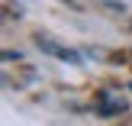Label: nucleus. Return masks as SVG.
<instances>
[{"mask_svg":"<svg viewBox=\"0 0 132 126\" xmlns=\"http://www.w3.org/2000/svg\"><path fill=\"white\" fill-rule=\"evenodd\" d=\"M36 45L45 55H55V58H61V62H68V65H81V52L68 49V45H58L55 39H48V36H36Z\"/></svg>","mask_w":132,"mask_h":126,"instance_id":"1","label":"nucleus"},{"mask_svg":"<svg viewBox=\"0 0 132 126\" xmlns=\"http://www.w3.org/2000/svg\"><path fill=\"white\" fill-rule=\"evenodd\" d=\"M126 110V100H110V91L100 94V103H97V113L103 116H113V113H122Z\"/></svg>","mask_w":132,"mask_h":126,"instance_id":"2","label":"nucleus"},{"mask_svg":"<svg viewBox=\"0 0 132 126\" xmlns=\"http://www.w3.org/2000/svg\"><path fill=\"white\" fill-rule=\"evenodd\" d=\"M129 87H132V84H129Z\"/></svg>","mask_w":132,"mask_h":126,"instance_id":"3","label":"nucleus"}]
</instances>
